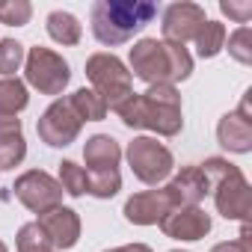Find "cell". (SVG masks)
<instances>
[{
    "label": "cell",
    "instance_id": "15",
    "mask_svg": "<svg viewBox=\"0 0 252 252\" xmlns=\"http://www.w3.org/2000/svg\"><path fill=\"white\" fill-rule=\"evenodd\" d=\"M217 140L225 152H234V155L252 152V122H246L237 113H225L217 125Z\"/></svg>",
    "mask_w": 252,
    "mask_h": 252
},
{
    "label": "cell",
    "instance_id": "10",
    "mask_svg": "<svg viewBox=\"0 0 252 252\" xmlns=\"http://www.w3.org/2000/svg\"><path fill=\"white\" fill-rule=\"evenodd\" d=\"M208 15L199 3H172L163 12V42L169 45H184L196 39V33L205 27Z\"/></svg>",
    "mask_w": 252,
    "mask_h": 252
},
{
    "label": "cell",
    "instance_id": "13",
    "mask_svg": "<svg viewBox=\"0 0 252 252\" xmlns=\"http://www.w3.org/2000/svg\"><path fill=\"white\" fill-rule=\"evenodd\" d=\"M163 190H166L172 208H193L211 193V184H208L202 166H184Z\"/></svg>",
    "mask_w": 252,
    "mask_h": 252
},
{
    "label": "cell",
    "instance_id": "23",
    "mask_svg": "<svg viewBox=\"0 0 252 252\" xmlns=\"http://www.w3.org/2000/svg\"><path fill=\"white\" fill-rule=\"evenodd\" d=\"M86 175H89V193L95 199H113L122 190L119 169H101V172H86Z\"/></svg>",
    "mask_w": 252,
    "mask_h": 252
},
{
    "label": "cell",
    "instance_id": "25",
    "mask_svg": "<svg viewBox=\"0 0 252 252\" xmlns=\"http://www.w3.org/2000/svg\"><path fill=\"white\" fill-rule=\"evenodd\" d=\"M24 57L27 54H24V45L21 42H15V39H0V74H3V77L15 74L21 68Z\"/></svg>",
    "mask_w": 252,
    "mask_h": 252
},
{
    "label": "cell",
    "instance_id": "1",
    "mask_svg": "<svg viewBox=\"0 0 252 252\" xmlns=\"http://www.w3.org/2000/svg\"><path fill=\"white\" fill-rule=\"evenodd\" d=\"M155 15L158 6L149 0H98V3H92L89 21L95 39L107 48H116L131 42L134 33L155 21Z\"/></svg>",
    "mask_w": 252,
    "mask_h": 252
},
{
    "label": "cell",
    "instance_id": "2",
    "mask_svg": "<svg viewBox=\"0 0 252 252\" xmlns=\"http://www.w3.org/2000/svg\"><path fill=\"white\" fill-rule=\"evenodd\" d=\"M193 71V57L184 45H169L163 39H140L131 48V77L155 83H178Z\"/></svg>",
    "mask_w": 252,
    "mask_h": 252
},
{
    "label": "cell",
    "instance_id": "29",
    "mask_svg": "<svg viewBox=\"0 0 252 252\" xmlns=\"http://www.w3.org/2000/svg\"><path fill=\"white\" fill-rule=\"evenodd\" d=\"M211 252H252V231H249V222H243V228H240V237H237V240L217 243Z\"/></svg>",
    "mask_w": 252,
    "mask_h": 252
},
{
    "label": "cell",
    "instance_id": "28",
    "mask_svg": "<svg viewBox=\"0 0 252 252\" xmlns=\"http://www.w3.org/2000/svg\"><path fill=\"white\" fill-rule=\"evenodd\" d=\"M143 95H149V98H155V101H160V104H169V107H181V95H178V89H175L172 83H155V86H149Z\"/></svg>",
    "mask_w": 252,
    "mask_h": 252
},
{
    "label": "cell",
    "instance_id": "27",
    "mask_svg": "<svg viewBox=\"0 0 252 252\" xmlns=\"http://www.w3.org/2000/svg\"><path fill=\"white\" fill-rule=\"evenodd\" d=\"M228 54H231L237 63H243V65L252 63V30H249V27H237V30L228 36Z\"/></svg>",
    "mask_w": 252,
    "mask_h": 252
},
{
    "label": "cell",
    "instance_id": "22",
    "mask_svg": "<svg viewBox=\"0 0 252 252\" xmlns=\"http://www.w3.org/2000/svg\"><path fill=\"white\" fill-rule=\"evenodd\" d=\"M24 158H27V143H24L21 131L0 137V169H15Z\"/></svg>",
    "mask_w": 252,
    "mask_h": 252
},
{
    "label": "cell",
    "instance_id": "24",
    "mask_svg": "<svg viewBox=\"0 0 252 252\" xmlns=\"http://www.w3.org/2000/svg\"><path fill=\"white\" fill-rule=\"evenodd\" d=\"M18 252H57L39 222H27L18 231Z\"/></svg>",
    "mask_w": 252,
    "mask_h": 252
},
{
    "label": "cell",
    "instance_id": "33",
    "mask_svg": "<svg viewBox=\"0 0 252 252\" xmlns=\"http://www.w3.org/2000/svg\"><path fill=\"white\" fill-rule=\"evenodd\" d=\"M0 252H9V249H6V243H3V240H0Z\"/></svg>",
    "mask_w": 252,
    "mask_h": 252
},
{
    "label": "cell",
    "instance_id": "31",
    "mask_svg": "<svg viewBox=\"0 0 252 252\" xmlns=\"http://www.w3.org/2000/svg\"><path fill=\"white\" fill-rule=\"evenodd\" d=\"M15 131H21V119H15V116H0V137H3V134H15Z\"/></svg>",
    "mask_w": 252,
    "mask_h": 252
},
{
    "label": "cell",
    "instance_id": "16",
    "mask_svg": "<svg viewBox=\"0 0 252 252\" xmlns=\"http://www.w3.org/2000/svg\"><path fill=\"white\" fill-rule=\"evenodd\" d=\"M83 160L89 166V172H101V169H119L122 160V149L110 134H95L86 140L83 146Z\"/></svg>",
    "mask_w": 252,
    "mask_h": 252
},
{
    "label": "cell",
    "instance_id": "4",
    "mask_svg": "<svg viewBox=\"0 0 252 252\" xmlns=\"http://www.w3.org/2000/svg\"><path fill=\"white\" fill-rule=\"evenodd\" d=\"M86 77L92 80V92L107 104V110H116L119 104H125L134 95L131 71L113 54H92L86 60Z\"/></svg>",
    "mask_w": 252,
    "mask_h": 252
},
{
    "label": "cell",
    "instance_id": "3",
    "mask_svg": "<svg viewBox=\"0 0 252 252\" xmlns=\"http://www.w3.org/2000/svg\"><path fill=\"white\" fill-rule=\"evenodd\" d=\"M116 113L128 128H146L160 137H175L184 128L181 107H169V104H160V101H155L149 95H137V92L125 104H119Z\"/></svg>",
    "mask_w": 252,
    "mask_h": 252
},
{
    "label": "cell",
    "instance_id": "7",
    "mask_svg": "<svg viewBox=\"0 0 252 252\" xmlns=\"http://www.w3.org/2000/svg\"><path fill=\"white\" fill-rule=\"evenodd\" d=\"M12 190H15L18 202H21L27 211L39 214V217L63 205V187H60V181L51 178V175L42 172V169H30V172L18 175L15 184H12Z\"/></svg>",
    "mask_w": 252,
    "mask_h": 252
},
{
    "label": "cell",
    "instance_id": "18",
    "mask_svg": "<svg viewBox=\"0 0 252 252\" xmlns=\"http://www.w3.org/2000/svg\"><path fill=\"white\" fill-rule=\"evenodd\" d=\"M65 101L71 104V110L77 113L80 122H101V119L107 116V104H104L92 89H77V92H71Z\"/></svg>",
    "mask_w": 252,
    "mask_h": 252
},
{
    "label": "cell",
    "instance_id": "11",
    "mask_svg": "<svg viewBox=\"0 0 252 252\" xmlns=\"http://www.w3.org/2000/svg\"><path fill=\"white\" fill-rule=\"evenodd\" d=\"M158 225L172 240H202L211 231V217L199 205H193V208H175Z\"/></svg>",
    "mask_w": 252,
    "mask_h": 252
},
{
    "label": "cell",
    "instance_id": "30",
    "mask_svg": "<svg viewBox=\"0 0 252 252\" xmlns=\"http://www.w3.org/2000/svg\"><path fill=\"white\" fill-rule=\"evenodd\" d=\"M220 9H222V15L234 18V21L243 24V27H246V21L252 18V3H234V0H222Z\"/></svg>",
    "mask_w": 252,
    "mask_h": 252
},
{
    "label": "cell",
    "instance_id": "21",
    "mask_svg": "<svg viewBox=\"0 0 252 252\" xmlns=\"http://www.w3.org/2000/svg\"><path fill=\"white\" fill-rule=\"evenodd\" d=\"M60 187H63V193H68V196H83V193H89V175H86V169L77 166L74 160H63V163H60Z\"/></svg>",
    "mask_w": 252,
    "mask_h": 252
},
{
    "label": "cell",
    "instance_id": "26",
    "mask_svg": "<svg viewBox=\"0 0 252 252\" xmlns=\"http://www.w3.org/2000/svg\"><path fill=\"white\" fill-rule=\"evenodd\" d=\"M33 15V6L27 0H3L0 3V24H9V27H24Z\"/></svg>",
    "mask_w": 252,
    "mask_h": 252
},
{
    "label": "cell",
    "instance_id": "14",
    "mask_svg": "<svg viewBox=\"0 0 252 252\" xmlns=\"http://www.w3.org/2000/svg\"><path fill=\"white\" fill-rule=\"evenodd\" d=\"M39 225H42V231L48 234V240H51V246L60 252V249H71L77 240H80V217L71 211V208H54V211H48V214H42L39 220H36Z\"/></svg>",
    "mask_w": 252,
    "mask_h": 252
},
{
    "label": "cell",
    "instance_id": "9",
    "mask_svg": "<svg viewBox=\"0 0 252 252\" xmlns=\"http://www.w3.org/2000/svg\"><path fill=\"white\" fill-rule=\"evenodd\" d=\"M214 202H217V211L225 217V220H240V222H249V214H252V190L243 178V172L237 166H231L214 187Z\"/></svg>",
    "mask_w": 252,
    "mask_h": 252
},
{
    "label": "cell",
    "instance_id": "6",
    "mask_svg": "<svg viewBox=\"0 0 252 252\" xmlns=\"http://www.w3.org/2000/svg\"><path fill=\"white\" fill-rule=\"evenodd\" d=\"M24 77L42 95H63V89L71 80V68L57 51L39 45L30 48V54L24 57Z\"/></svg>",
    "mask_w": 252,
    "mask_h": 252
},
{
    "label": "cell",
    "instance_id": "17",
    "mask_svg": "<svg viewBox=\"0 0 252 252\" xmlns=\"http://www.w3.org/2000/svg\"><path fill=\"white\" fill-rule=\"evenodd\" d=\"M80 33H83L80 30V21L71 12L57 9V12L48 15V36L54 42H60V45H77L80 42Z\"/></svg>",
    "mask_w": 252,
    "mask_h": 252
},
{
    "label": "cell",
    "instance_id": "32",
    "mask_svg": "<svg viewBox=\"0 0 252 252\" xmlns=\"http://www.w3.org/2000/svg\"><path fill=\"white\" fill-rule=\"evenodd\" d=\"M104 252H152L146 243H128V246H116V249H104Z\"/></svg>",
    "mask_w": 252,
    "mask_h": 252
},
{
    "label": "cell",
    "instance_id": "19",
    "mask_svg": "<svg viewBox=\"0 0 252 252\" xmlns=\"http://www.w3.org/2000/svg\"><path fill=\"white\" fill-rule=\"evenodd\" d=\"M30 95H27V86L18 80V77H3L0 80V116H15L27 107Z\"/></svg>",
    "mask_w": 252,
    "mask_h": 252
},
{
    "label": "cell",
    "instance_id": "5",
    "mask_svg": "<svg viewBox=\"0 0 252 252\" xmlns=\"http://www.w3.org/2000/svg\"><path fill=\"white\" fill-rule=\"evenodd\" d=\"M128 166L131 172L149 184V187H158L160 181H166L175 169V160H172V152L158 143L155 137H137L134 143H128Z\"/></svg>",
    "mask_w": 252,
    "mask_h": 252
},
{
    "label": "cell",
    "instance_id": "12",
    "mask_svg": "<svg viewBox=\"0 0 252 252\" xmlns=\"http://www.w3.org/2000/svg\"><path fill=\"white\" fill-rule=\"evenodd\" d=\"M172 208L166 190H143L137 196H131L128 202H125V220L134 222V225H158Z\"/></svg>",
    "mask_w": 252,
    "mask_h": 252
},
{
    "label": "cell",
    "instance_id": "20",
    "mask_svg": "<svg viewBox=\"0 0 252 252\" xmlns=\"http://www.w3.org/2000/svg\"><path fill=\"white\" fill-rule=\"evenodd\" d=\"M193 42L199 48V57L202 60H211V57H217L225 48V27L220 21H205V27L196 33Z\"/></svg>",
    "mask_w": 252,
    "mask_h": 252
},
{
    "label": "cell",
    "instance_id": "8",
    "mask_svg": "<svg viewBox=\"0 0 252 252\" xmlns=\"http://www.w3.org/2000/svg\"><path fill=\"white\" fill-rule=\"evenodd\" d=\"M80 128L83 122L77 119V113L71 110V104L65 98L54 101L36 122V131H39V140L54 146V149H65L71 146L77 137H80Z\"/></svg>",
    "mask_w": 252,
    "mask_h": 252
},
{
    "label": "cell",
    "instance_id": "34",
    "mask_svg": "<svg viewBox=\"0 0 252 252\" xmlns=\"http://www.w3.org/2000/svg\"><path fill=\"white\" fill-rule=\"evenodd\" d=\"M172 252H184V249H172Z\"/></svg>",
    "mask_w": 252,
    "mask_h": 252
}]
</instances>
